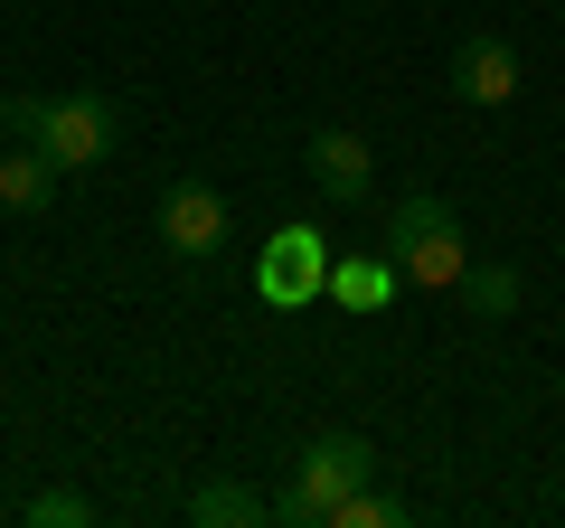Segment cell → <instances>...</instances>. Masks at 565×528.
Masks as SVG:
<instances>
[{
	"label": "cell",
	"mask_w": 565,
	"mask_h": 528,
	"mask_svg": "<svg viewBox=\"0 0 565 528\" xmlns=\"http://www.w3.org/2000/svg\"><path fill=\"white\" fill-rule=\"evenodd\" d=\"M452 95L462 104H509L519 95V47L490 39V29H471V39L452 47Z\"/></svg>",
	"instance_id": "cell-7"
},
{
	"label": "cell",
	"mask_w": 565,
	"mask_h": 528,
	"mask_svg": "<svg viewBox=\"0 0 565 528\" xmlns=\"http://www.w3.org/2000/svg\"><path fill=\"white\" fill-rule=\"evenodd\" d=\"M47 199H57V161H47L39 142H10V151H0V208H20V218H39Z\"/></svg>",
	"instance_id": "cell-9"
},
{
	"label": "cell",
	"mask_w": 565,
	"mask_h": 528,
	"mask_svg": "<svg viewBox=\"0 0 565 528\" xmlns=\"http://www.w3.org/2000/svg\"><path fill=\"white\" fill-rule=\"evenodd\" d=\"M39 114H47V95H0V133L10 142H39Z\"/></svg>",
	"instance_id": "cell-14"
},
{
	"label": "cell",
	"mask_w": 565,
	"mask_h": 528,
	"mask_svg": "<svg viewBox=\"0 0 565 528\" xmlns=\"http://www.w3.org/2000/svg\"><path fill=\"white\" fill-rule=\"evenodd\" d=\"M367 472H377V444H367V434H311V444H302V472H292V490L274 500V519L330 528V509H340Z\"/></svg>",
	"instance_id": "cell-2"
},
{
	"label": "cell",
	"mask_w": 565,
	"mask_h": 528,
	"mask_svg": "<svg viewBox=\"0 0 565 528\" xmlns=\"http://www.w3.org/2000/svg\"><path fill=\"white\" fill-rule=\"evenodd\" d=\"M330 245H321V226L311 218H292V226H274L264 236V255H255V303L264 311H311V303H330Z\"/></svg>",
	"instance_id": "cell-3"
},
{
	"label": "cell",
	"mask_w": 565,
	"mask_h": 528,
	"mask_svg": "<svg viewBox=\"0 0 565 528\" xmlns=\"http://www.w3.org/2000/svg\"><path fill=\"white\" fill-rule=\"evenodd\" d=\"M302 170H311V189H321L330 208H359L367 189H377V170H367V142L349 133V123H321L302 142Z\"/></svg>",
	"instance_id": "cell-6"
},
{
	"label": "cell",
	"mask_w": 565,
	"mask_h": 528,
	"mask_svg": "<svg viewBox=\"0 0 565 528\" xmlns=\"http://www.w3.org/2000/svg\"><path fill=\"white\" fill-rule=\"evenodd\" d=\"M386 255H396V274L415 293H462L471 274V245H462V218H452L434 189H415V199H396V218H386Z\"/></svg>",
	"instance_id": "cell-1"
},
{
	"label": "cell",
	"mask_w": 565,
	"mask_h": 528,
	"mask_svg": "<svg viewBox=\"0 0 565 528\" xmlns=\"http://www.w3.org/2000/svg\"><path fill=\"white\" fill-rule=\"evenodd\" d=\"M255 519H274V500L255 482H199L189 490V528H255Z\"/></svg>",
	"instance_id": "cell-10"
},
{
	"label": "cell",
	"mask_w": 565,
	"mask_h": 528,
	"mask_svg": "<svg viewBox=\"0 0 565 528\" xmlns=\"http://www.w3.org/2000/svg\"><path fill=\"white\" fill-rule=\"evenodd\" d=\"M114 142H122V123H114V104L104 95H47V114H39V151L57 170H95V161H114Z\"/></svg>",
	"instance_id": "cell-4"
},
{
	"label": "cell",
	"mask_w": 565,
	"mask_h": 528,
	"mask_svg": "<svg viewBox=\"0 0 565 528\" xmlns=\"http://www.w3.org/2000/svg\"><path fill=\"white\" fill-rule=\"evenodd\" d=\"M330 528H405V500H386V490H349L340 509H330Z\"/></svg>",
	"instance_id": "cell-13"
},
{
	"label": "cell",
	"mask_w": 565,
	"mask_h": 528,
	"mask_svg": "<svg viewBox=\"0 0 565 528\" xmlns=\"http://www.w3.org/2000/svg\"><path fill=\"white\" fill-rule=\"evenodd\" d=\"M396 284H405L396 255H340V264H330V303H340V311H386Z\"/></svg>",
	"instance_id": "cell-8"
},
{
	"label": "cell",
	"mask_w": 565,
	"mask_h": 528,
	"mask_svg": "<svg viewBox=\"0 0 565 528\" xmlns=\"http://www.w3.org/2000/svg\"><path fill=\"white\" fill-rule=\"evenodd\" d=\"M20 528H95V500L85 490H39V500H20Z\"/></svg>",
	"instance_id": "cell-12"
},
{
	"label": "cell",
	"mask_w": 565,
	"mask_h": 528,
	"mask_svg": "<svg viewBox=\"0 0 565 528\" xmlns=\"http://www.w3.org/2000/svg\"><path fill=\"white\" fill-rule=\"evenodd\" d=\"M462 303L481 311V321H509V311H519V264H471V274H462Z\"/></svg>",
	"instance_id": "cell-11"
},
{
	"label": "cell",
	"mask_w": 565,
	"mask_h": 528,
	"mask_svg": "<svg viewBox=\"0 0 565 528\" xmlns=\"http://www.w3.org/2000/svg\"><path fill=\"white\" fill-rule=\"evenodd\" d=\"M161 236H170V255H217L236 226H226V189H207V180H170L161 189Z\"/></svg>",
	"instance_id": "cell-5"
}]
</instances>
